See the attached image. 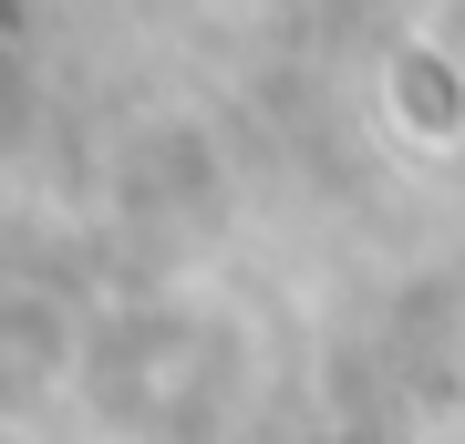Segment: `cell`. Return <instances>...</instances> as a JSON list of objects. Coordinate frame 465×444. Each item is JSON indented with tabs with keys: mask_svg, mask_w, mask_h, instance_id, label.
<instances>
[{
	"mask_svg": "<svg viewBox=\"0 0 465 444\" xmlns=\"http://www.w3.org/2000/svg\"><path fill=\"white\" fill-rule=\"evenodd\" d=\"M382 114H393V134H414L424 155H455L465 145V73L434 42H403L382 63Z\"/></svg>",
	"mask_w": 465,
	"mask_h": 444,
	"instance_id": "cell-1",
	"label": "cell"
},
{
	"mask_svg": "<svg viewBox=\"0 0 465 444\" xmlns=\"http://www.w3.org/2000/svg\"><path fill=\"white\" fill-rule=\"evenodd\" d=\"M434 444H465V413H455V424H445V434H434Z\"/></svg>",
	"mask_w": 465,
	"mask_h": 444,
	"instance_id": "cell-2",
	"label": "cell"
}]
</instances>
